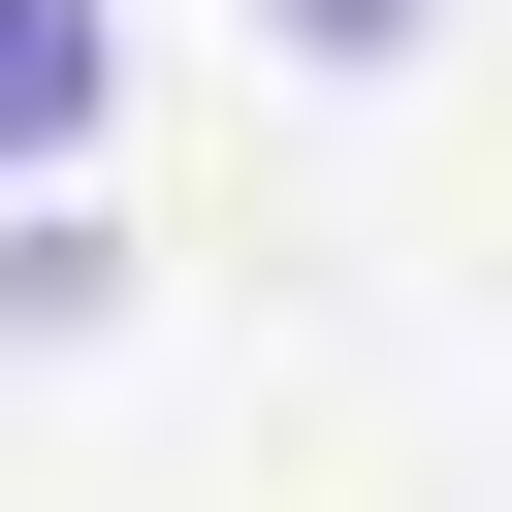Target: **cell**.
I'll return each mask as SVG.
<instances>
[{"mask_svg":"<svg viewBox=\"0 0 512 512\" xmlns=\"http://www.w3.org/2000/svg\"><path fill=\"white\" fill-rule=\"evenodd\" d=\"M288 64H416V0H288Z\"/></svg>","mask_w":512,"mask_h":512,"instance_id":"obj_2","label":"cell"},{"mask_svg":"<svg viewBox=\"0 0 512 512\" xmlns=\"http://www.w3.org/2000/svg\"><path fill=\"white\" fill-rule=\"evenodd\" d=\"M0 160H96V0H0Z\"/></svg>","mask_w":512,"mask_h":512,"instance_id":"obj_1","label":"cell"}]
</instances>
